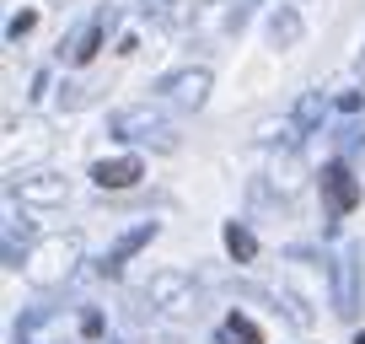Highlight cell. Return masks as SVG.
Wrapping results in <instances>:
<instances>
[{
  "label": "cell",
  "mask_w": 365,
  "mask_h": 344,
  "mask_svg": "<svg viewBox=\"0 0 365 344\" xmlns=\"http://www.w3.org/2000/svg\"><path fill=\"white\" fill-rule=\"evenodd\" d=\"M103 33H108V22L86 27V38H81V44L70 49V59H76V65H86V59H97V49H103Z\"/></svg>",
  "instance_id": "obj_15"
},
{
  "label": "cell",
  "mask_w": 365,
  "mask_h": 344,
  "mask_svg": "<svg viewBox=\"0 0 365 344\" xmlns=\"http://www.w3.org/2000/svg\"><path fill=\"white\" fill-rule=\"evenodd\" d=\"M339 151L349 161H365V124H344L339 129Z\"/></svg>",
  "instance_id": "obj_14"
},
{
  "label": "cell",
  "mask_w": 365,
  "mask_h": 344,
  "mask_svg": "<svg viewBox=\"0 0 365 344\" xmlns=\"http://www.w3.org/2000/svg\"><path fill=\"white\" fill-rule=\"evenodd\" d=\"M113 135H124V140H156L161 151L178 146V140H172V129L161 124L150 108H124V113H113Z\"/></svg>",
  "instance_id": "obj_4"
},
{
  "label": "cell",
  "mask_w": 365,
  "mask_h": 344,
  "mask_svg": "<svg viewBox=\"0 0 365 344\" xmlns=\"http://www.w3.org/2000/svg\"><path fill=\"white\" fill-rule=\"evenodd\" d=\"M16 194H22L27 205H65L70 183L59 178V172H33V178H16Z\"/></svg>",
  "instance_id": "obj_6"
},
{
  "label": "cell",
  "mask_w": 365,
  "mask_h": 344,
  "mask_svg": "<svg viewBox=\"0 0 365 344\" xmlns=\"http://www.w3.org/2000/svg\"><path fill=\"white\" fill-rule=\"evenodd\" d=\"M150 237H156V221H140V226L129 231V237H118V248H113V253H108V258H103V275H124V264H129V258H135L140 248H145Z\"/></svg>",
  "instance_id": "obj_9"
},
{
  "label": "cell",
  "mask_w": 365,
  "mask_h": 344,
  "mask_svg": "<svg viewBox=\"0 0 365 344\" xmlns=\"http://www.w3.org/2000/svg\"><path fill=\"white\" fill-rule=\"evenodd\" d=\"M33 27H38V16H33V11H22V16H11V27H6V33L22 38V33H33Z\"/></svg>",
  "instance_id": "obj_16"
},
{
  "label": "cell",
  "mask_w": 365,
  "mask_h": 344,
  "mask_svg": "<svg viewBox=\"0 0 365 344\" xmlns=\"http://www.w3.org/2000/svg\"><path fill=\"white\" fill-rule=\"evenodd\" d=\"M210 86H215V76H210L205 65H188V70H178V76H167L156 92H167L172 103H182V108H199L210 97Z\"/></svg>",
  "instance_id": "obj_5"
},
{
  "label": "cell",
  "mask_w": 365,
  "mask_h": 344,
  "mask_svg": "<svg viewBox=\"0 0 365 344\" xmlns=\"http://www.w3.org/2000/svg\"><path fill=\"white\" fill-rule=\"evenodd\" d=\"M145 296H150V307L188 312V307H194V275H188V269H161V275H150Z\"/></svg>",
  "instance_id": "obj_2"
},
{
  "label": "cell",
  "mask_w": 365,
  "mask_h": 344,
  "mask_svg": "<svg viewBox=\"0 0 365 344\" xmlns=\"http://www.w3.org/2000/svg\"><path fill=\"white\" fill-rule=\"evenodd\" d=\"M81 333H86V339H97V333H103V318H97V312H86V318H81Z\"/></svg>",
  "instance_id": "obj_18"
},
{
  "label": "cell",
  "mask_w": 365,
  "mask_h": 344,
  "mask_svg": "<svg viewBox=\"0 0 365 344\" xmlns=\"http://www.w3.org/2000/svg\"><path fill=\"white\" fill-rule=\"evenodd\" d=\"M354 344H365V333H354Z\"/></svg>",
  "instance_id": "obj_19"
},
{
  "label": "cell",
  "mask_w": 365,
  "mask_h": 344,
  "mask_svg": "<svg viewBox=\"0 0 365 344\" xmlns=\"http://www.w3.org/2000/svg\"><path fill=\"white\" fill-rule=\"evenodd\" d=\"M226 248H231V258H237V264H252V258H258V242H252V231L237 226V221L226 226Z\"/></svg>",
  "instance_id": "obj_11"
},
{
  "label": "cell",
  "mask_w": 365,
  "mask_h": 344,
  "mask_svg": "<svg viewBox=\"0 0 365 344\" xmlns=\"http://www.w3.org/2000/svg\"><path fill=\"white\" fill-rule=\"evenodd\" d=\"M360 178H354L349 172V161H328V167H322V199H328V210L333 216H349L354 205H360Z\"/></svg>",
  "instance_id": "obj_3"
},
{
  "label": "cell",
  "mask_w": 365,
  "mask_h": 344,
  "mask_svg": "<svg viewBox=\"0 0 365 344\" xmlns=\"http://www.w3.org/2000/svg\"><path fill=\"white\" fill-rule=\"evenodd\" d=\"M333 312L339 318H354L360 312V290H354V258H333Z\"/></svg>",
  "instance_id": "obj_8"
},
{
  "label": "cell",
  "mask_w": 365,
  "mask_h": 344,
  "mask_svg": "<svg viewBox=\"0 0 365 344\" xmlns=\"http://www.w3.org/2000/svg\"><path fill=\"white\" fill-rule=\"evenodd\" d=\"M322 108H328V103H322V92H307L296 103V129H317L322 124Z\"/></svg>",
  "instance_id": "obj_12"
},
{
  "label": "cell",
  "mask_w": 365,
  "mask_h": 344,
  "mask_svg": "<svg viewBox=\"0 0 365 344\" xmlns=\"http://www.w3.org/2000/svg\"><path fill=\"white\" fill-rule=\"evenodd\" d=\"M76 237H54V242H43V248L27 258V280L33 285H59V280L70 275V264H76Z\"/></svg>",
  "instance_id": "obj_1"
},
{
  "label": "cell",
  "mask_w": 365,
  "mask_h": 344,
  "mask_svg": "<svg viewBox=\"0 0 365 344\" xmlns=\"http://www.w3.org/2000/svg\"><path fill=\"white\" fill-rule=\"evenodd\" d=\"M360 70H365V59H360Z\"/></svg>",
  "instance_id": "obj_20"
},
{
  "label": "cell",
  "mask_w": 365,
  "mask_h": 344,
  "mask_svg": "<svg viewBox=\"0 0 365 344\" xmlns=\"http://www.w3.org/2000/svg\"><path fill=\"white\" fill-rule=\"evenodd\" d=\"M269 38H274V49H296L301 44V16L290 11H274V22H269Z\"/></svg>",
  "instance_id": "obj_10"
},
{
  "label": "cell",
  "mask_w": 365,
  "mask_h": 344,
  "mask_svg": "<svg viewBox=\"0 0 365 344\" xmlns=\"http://www.w3.org/2000/svg\"><path fill=\"white\" fill-rule=\"evenodd\" d=\"M226 333H231L237 344H263V328H258L252 318H242V312H231V318H226Z\"/></svg>",
  "instance_id": "obj_13"
},
{
  "label": "cell",
  "mask_w": 365,
  "mask_h": 344,
  "mask_svg": "<svg viewBox=\"0 0 365 344\" xmlns=\"http://www.w3.org/2000/svg\"><path fill=\"white\" fill-rule=\"evenodd\" d=\"M91 178H97V188H135L145 178V167H140V156H113V161H97Z\"/></svg>",
  "instance_id": "obj_7"
},
{
  "label": "cell",
  "mask_w": 365,
  "mask_h": 344,
  "mask_svg": "<svg viewBox=\"0 0 365 344\" xmlns=\"http://www.w3.org/2000/svg\"><path fill=\"white\" fill-rule=\"evenodd\" d=\"M339 108H344V113H360L365 97H360V92H339Z\"/></svg>",
  "instance_id": "obj_17"
}]
</instances>
